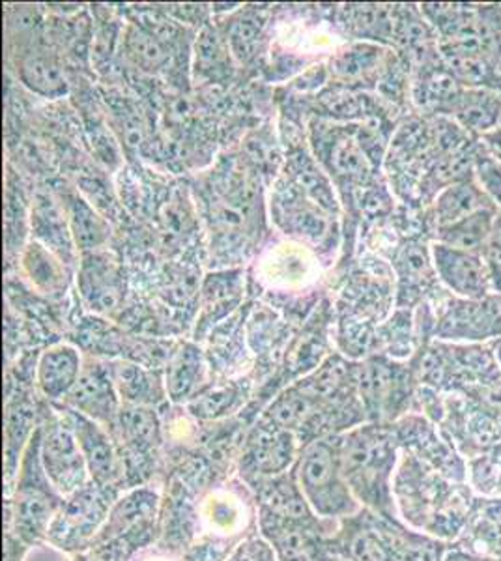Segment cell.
<instances>
[{
  "mask_svg": "<svg viewBox=\"0 0 501 561\" xmlns=\"http://www.w3.org/2000/svg\"><path fill=\"white\" fill-rule=\"evenodd\" d=\"M394 496L402 523L445 545L457 542L463 536L476 500L468 483L445 478L407 451H400Z\"/></svg>",
  "mask_w": 501,
  "mask_h": 561,
  "instance_id": "6da1fadb",
  "label": "cell"
},
{
  "mask_svg": "<svg viewBox=\"0 0 501 561\" xmlns=\"http://www.w3.org/2000/svg\"><path fill=\"white\" fill-rule=\"evenodd\" d=\"M341 472L362 507L386 518H399L394 481L400 460L391 425L367 423L341 436ZM400 520V518H399Z\"/></svg>",
  "mask_w": 501,
  "mask_h": 561,
  "instance_id": "7a4b0ae2",
  "label": "cell"
},
{
  "mask_svg": "<svg viewBox=\"0 0 501 561\" xmlns=\"http://www.w3.org/2000/svg\"><path fill=\"white\" fill-rule=\"evenodd\" d=\"M341 436L331 434L299 449L294 476L312 513L322 520H346L363 510L341 472Z\"/></svg>",
  "mask_w": 501,
  "mask_h": 561,
  "instance_id": "3957f363",
  "label": "cell"
},
{
  "mask_svg": "<svg viewBox=\"0 0 501 561\" xmlns=\"http://www.w3.org/2000/svg\"><path fill=\"white\" fill-rule=\"evenodd\" d=\"M12 496L8 518L13 520V531L18 537L26 542L47 539V531L66 497L55 491L39 462V428L34 431L29 440L25 457L21 460L18 483L8 497Z\"/></svg>",
  "mask_w": 501,
  "mask_h": 561,
  "instance_id": "277c9868",
  "label": "cell"
},
{
  "mask_svg": "<svg viewBox=\"0 0 501 561\" xmlns=\"http://www.w3.org/2000/svg\"><path fill=\"white\" fill-rule=\"evenodd\" d=\"M412 373L382 357L357 369V397L368 423L394 425L412 399Z\"/></svg>",
  "mask_w": 501,
  "mask_h": 561,
  "instance_id": "5b68a950",
  "label": "cell"
},
{
  "mask_svg": "<svg viewBox=\"0 0 501 561\" xmlns=\"http://www.w3.org/2000/svg\"><path fill=\"white\" fill-rule=\"evenodd\" d=\"M115 489H102L90 481L89 485L64 500L62 507L47 531V541L57 549H90L115 502Z\"/></svg>",
  "mask_w": 501,
  "mask_h": 561,
  "instance_id": "8992f818",
  "label": "cell"
},
{
  "mask_svg": "<svg viewBox=\"0 0 501 561\" xmlns=\"http://www.w3.org/2000/svg\"><path fill=\"white\" fill-rule=\"evenodd\" d=\"M39 462L55 491L70 497L90 483L89 466L76 434L58 415L39 428Z\"/></svg>",
  "mask_w": 501,
  "mask_h": 561,
  "instance_id": "52a82bcc",
  "label": "cell"
},
{
  "mask_svg": "<svg viewBox=\"0 0 501 561\" xmlns=\"http://www.w3.org/2000/svg\"><path fill=\"white\" fill-rule=\"evenodd\" d=\"M298 436L261 420L249 433L240 457V472L251 483H261L288 472L298 459Z\"/></svg>",
  "mask_w": 501,
  "mask_h": 561,
  "instance_id": "ba28073f",
  "label": "cell"
},
{
  "mask_svg": "<svg viewBox=\"0 0 501 561\" xmlns=\"http://www.w3.org/2000/svg\"><path fill=\"white\" fill-rule=\"evenodd\" d=\"M57 410L64 423L76 434L77 444L89 466L90 481L102 489H116L124 479L126 465L107 428L68 407H58Z\"/></svg>",
  "mask_w": 501,
  "mask_h": 561,
  "instance_id": "9c48e42d",
  "label": "cell"
},
{
  "mask_svg": "<svg viewBox=\"0 0 501 561\" xmlns=\"http://www.w3.org/2000/svg\"><path fill=\"white\" fill-rule=\"evenodd\" d=\"M395 438L399 442L400 451L418 457L434 470L444 473L445 478L457 483H468V460L458 454L449 438L440 436L436 427L425 417H402L397 425H391Z\"/></svg>",
  "mask_w": 501,
  "mask_h": 561,
  "instance_id": "30bf717a",
  "label": "cell"
},
{
  "mask_svg": "<svg viewBox=\"0 0 501 561\" xmlns=\"http://www.w3.org/2000/svg\"><path fill=\"white\" fill-rule=\"evenodd\" d=\"M432 261L440 280L463 300H485L492 293L489 261L482 253L436 242L432 245Z\"/></svg>",
  "mask_w": 501,
  "mask_h": 561,
  "instance_id": "8fae6325",
  "label": "cell"
},
{
  "mask_svg": "<svg viewBox=\"0 0 501 561\" xmlns=\"http://www.w3.org/2000/svg\"><path fill=\"white\" fill-rule=\"evenodd\" d=\"M64 407L87 415L107 431L113 427L122 404L109 367L102 364L83 367L70 396L64 399Z\"/></svg>",
  "mask_w": 501,
  "mask_h": 561,
  "instance_id": "7c38bea8",
  "label": "cell"
},
{
  "mask_svg": "<svg viewBox=\"0 0 501 561\" xmlns=\"http://www.w3.org/2000/svg\"><path fill=\"white\" fill-rule=\"evenodd\" d=\"M436 335L451 341H485L501 335V298L453 301L436 325Z\"/></svg>",
  "mask_w": 501,
  "mask_h": 561,
  "instance_id": "4fadbf2b",
  "label": "cell"
},
{
  "mask_svg": "<svg viewBox=\"0 0 501 561\" xmlns=\"http://www.w3.org/2000/svg\"><path fill=\"white\" fill-rule=\"evenodd\" d=\"M158 504V492L150 486L134 489L127 492L126 496L118 497L109 511L107 518L94 537L90 549L115 541L121 537L150 534Z\"/></svg>",
  "mask_w": 501,
  "mask_h": 561,
  "instance_id": "5bb4252c",
  "label": "cell"
},
{
  "mask_svg": "<svg viewBox=\"0 0 501 561\" xmlns=\"http://www.w3.org/2000/svg\"><path fill=\"white\" fill-rule=\"evenodd\" d=\"M113 433V440L116 446L121 444L122 451H129L124 460L129 457H147L158 449L161 444V423H159L156 410L150 407H134V404H122L115 425L109 428ZM118 447V449H121Z\"/></svg>",
  "mask_w": 501,
  "mask_h": 561,
  "instance_id": "9a60e30c",
  "label": "cell"
},
{
  "mask_svg": "<svg viewBox=\"0 0 501 561\" xmlns=\"http://www.w3.org/2000/svg\"><path fill=\"white\" fill-rule=\"evenodd\" d=\"M455 545L474 554L501 558V497L476 496L463 536Z\"/></svg>",
  "mask_w": 501,
  "mask_h": 561,
  "instance_id": "2e32d148",
  "label": "cell"
},
{
  "mask_svg": "<svg viewBox=\"0 0 501 561\" xmlns=\"http://www.w3.org/2000/svg\"><path fill=\"white\" fill-rule=\"evenodd\" d=\"M81 373V354L73 346H52L39 356L36 382L42 396L47 397L49 401H58L70 396Z\"/></svg>",
  "mask_w": 501,
  "mask_h": 561,
  "instance_id": "e0dca14e",
  "label": "cell"
},
{
  "mask_svg": "<svg viewBox=\"0 0 501 561\" xmlns=\"http://www.w3.org/2000/svg\"><path fill=\"white\" fill-rule=\"evenodd\" d=\"M109 370L124 404L153 409L167 397L166 380L153 369L134 362H115Z\"/></svg>",
  "mask_w": 501,
  "mask_h": 561,
  "instance_id": "ac0fdd59",
  "label": "cell"
},
{
  "mask_svg": "<svg viewBox=\"0 0 501 561\" xmlns=\"http://www.w3.org/2000/svg\"><path fill=\"white\" fill-rule=\"evenodd\" d=\"M167 397L177 404H187L204 389V359L197 346H178L166 367Z\"/></svg>",
  "mask_w": 501,
  "mask_h": 561,
  "instance_id": "d6986e66",
  "label": "cell"
},
{
  "mask_svg": "<svg viewBox=\"0 0 501 561\" xmlns=\"http://www.w3.org/2000/svg\"><path fill=\"white\" fill-rule=\"evenodd\" d=\"M485 208H498V206L481 192V187L474 180L453 182L444 187V192L440 193L434 203L436 229L457 224L464 217L485 210Z\"/></svg>",
  "mask_w": 501,
  "mask_h": 561,
  "instance_id": "ffe728a7",
  "label": "cell"
},
{
  "mask_svg": "<svg viewBox=\"0 0 501 561\" xmlns=\"http://www.w3.org/2000/svg\"><path fill=\"white\" fill-rule=\"evenodd\" d=\"M453 116L463 128L490 134L501 128V92L490 89L464 90Z\"/></svg>",
  "mask_w": 501,
  "mask_h": 561,
  "instance_id": "44dd1931",
  "label": "cell"
},
{
  "mask_svg": "<svg viewBox=\"0 0 501 561\" xmlns=\"http://www.w3.org/2000/svg\"><path fill=\"white\" fill-rule=\"evenodd\" d=\"M498 208H485L476 211L471 216L464 217L457 224L447 225L442 229H436V237L440 243H445L449 248L471 251V253H482L487 251L490 234L494 229Z\"/></svg>",
  "mask_w": 501,
  "mask_h": 561,
  "instance_id": "7402d4cb",
  "label": "cell"
},
{
  "mask_svg": "<svg viewBox=\"0 0 501 561\" xmlns=\"http://www.w3.org/2000/svg\"><path fill=\"white\" fill-rule=\"evenodd\" d=\"M81 290L84 300L95 311H111L121 300V285L116 272L105 259L92 256L81 272Z\"/></svg>",
  "mask_w": 501,
  "mask_h": 561,
  "instance_id": "603a6c76",
  "label": "cell"
},
{
  "mask_svg": "<svg viewBox=\"0 0 501 561\" xmlns=\"http://www.w3.org/2000/svg\"><path fill=\"white\" fill-rule=\"evenodd\" d=\"M463 92L460 83L451 76L447 68H432L431 71H426L415 90V102L419 103V107L431 113L455 115Z\"/></svg>",
  "mask_w": 501,
  "mask_h": 561,
  "instance_id": "cb8c5ba5",
  "label": "cell"
},
{
  "mask_svg": "<svg viewBox=\"0 0 501 561\" xmlns=\"http://www.w3.org/2000/svg\"><path fill=\"white\" fill-rule=\"evenodd\" d=\"M246 389L241 383H219L204 388L193 401L187 402V410L197 420L217 421L240 409Z\"/></svg>",
  "mask_w": 501,
  "mask_h": 561,
  "instance_id": "d4e9b609",
  "label": "cell"
},
{
  "mask_svg": "<svg viewBox=\"0 0 501 561\" xmlns=\"http://www.w3.org/2000/svg\"><path fill=\"white\" fill-rule=\"evenodd\" d=\"M21 81L29 89L45 98H58L66 94V79L55 58L44 51L26 53L20 62Z\"/></svg>",
  "mask_w": 501,
  "mask_h": 561,
  "instance_id": "484cf974",
  "label": "cell"
},
{
  "mask_svg": "<svg viewBox=\"0 0 501 561\" xmlns=\"http://www.w3.org/2000/svg\"><path fill=\"white\" fill-rule=\"evenodd\" d=\"M127 57L135 65L147 71H158L166 68L171 53L167 49L166 42L152 33L148 26H132L126 33Z\"/></svg>",
  "mask_w": 501,
  "mask_h": 561,
  "instance_id": "4316f807",
  "label": "cell"
},
{
  "mask_svg": "<svg viewBox=\"0 0 501 561\" xmlns=\"http://www.w3.org/2000/svg\"><path fill=\"white\" fill-rule=\"evenodd\" d=\"M71 234L83 251L100 248L107 238V225L90 208L83 198H73L70 205Z\"/></svg>",
  "mask_w": 501,
  "mask_h": 561,
  "instance_id": "83f0119b",
  "label": "cell"
},
{
  "mask_svg": "<svg viewBox=\"0 0 501 561\" xmlns=\"http://www.w3.org/2000/svg\"><path fill=\"white\" fill-rule=\"evenodd\" d=\"M32 224L36 227V234L47 245L64 249V253L68 255L70 242H68V232H66V221H64L62 214L58 211L57 205L47 195H39L36 198Z\"/></svg>",
  "mask_w": 501,
  "mask_h": 561,
  "instance_id": "f1b7e54d",
  "label": "cell"
},
{
  "mask_svg": "<svg viewBox=\"0 0 501 561\" xmlns=\"http://www.w3.org/2000/svg\"><path fill=\"white\" fill-rule=\"evenodd\" d=\"M25 268L31 275L32 283L42 288L45 293H58L64 287V274L58 262L53 259L52 253L45 245L32 243L26 249Z\"/></svg>",
  "mask_w": 501,
  "mask_h": 561,
  "instance_id": "f546056e",
  "label": "cell"
},
{
  "mask_svg": "<svg viewBox=\"0 0 501 561\" xmlns=\"http://www.w3.org/2000/svg\"><path fill=\"white\" fill-rule=\"evenodd\" d=\"M262 26L264 23L259 20V15L251 12L238 15L236 20H232L229 25V45L236 57H240L241 60L253 57L259 38H261Z\"/></svg>",
  "mask_w": 501,
  "mask_h": 561,
  "instance_id": "4dcf8cb0",
  "label": "cell"
},
{
  "mask_svg": "<svg viewBox=\"0 0 501 561\" xmlns=\"http://www.w3.org/2000/svg\"><path fill=\"white\" fill-rule=\"evenodd\" d=\"M197 70L204 76H219L223 68L227 66L229 60V47H225L221 36L212 31V28H204L197 39Z\"/></svg>",
  "mask_w": 501,
  "mask_h": 561,
  "instance_id": "1f68e13d",
  "label": "cell"
},
{
  "mask_svg": "<svg viewBox=\"0 0 501 561\" xmlns=\"http://www.w3.org/2000/svg\"><path fill=\"white\" fill-rule=\"evenodd\" d=\"M474 179L481 192L501 208V161L487 147L479 148L474 156Z\"/></svg>",
  "mask_w": 501,
  "mask_h": 561,
  "instance_id": "d6a6232c",
  "label": "cell"
},
{
  "mask_svg": "<svg viewBox=\"0 0 501 561\" xmlns=\"http://www.w3.org/2000/svg\"><path fill=\"white\" fill-rule=\"evenodd\" d=\"M238 277L232 274L209 275L206 285H204V313L214 309L217 314L227 311V304L238 301Z\"/></svg>",
  "mask_w": 501,
  "mask_h": 561,
  "instance_id": "836d02e7",
  "label": "cell"
},
{
  "mask_svg": "<svg viewBox=\"0 0 501 561\" xmlns=\"http://www.w3.org/2000/svg\"><path fill=\"white\" fill-rule=\"evenodd\" d=\"M331 163L339 174L349 179H365L368 173L367 160L354 140L341 139L331 150Z\"/></svg>",
  "mask_w": 501,
  "mask_h": 561,
  "instance_id": "e575fe53",
  "label": "cell"
},
{
  "mask_svg": "<svg viewBox=\"0 0 501 561\" xmlns=\"http://www.w3.org/2000/svg\"><path fill=\"white\" fill-rule=\"evenodd\" d=\"M116 126L121 129L122 139L129 148H139L145 139V124L140 118L137 108L132 107L129 103H122L116 107Z\"/></svg>",
  "mask_w": 501,
  "mask_h": 561,
  "instance_id": "d590c367",
  "label": "cell"
},
{
  "mask_svg": "<svg viewBox=\"0 0 501 561\" xmlns=\"http://www.w3.org/2000/svg\"><path fill=\"white\" fill-rule=\"evenodd\" d=\"M341 343H343V351L346 356L362 357L367 354L368 346H371V330L367 324H346L341 330Z\"/></svg>",
  "mask_w": 501,
  "mask_h": 561,
  "instance_id": "8d00e7d4",
  "label": "cell"
},
{
  "mask_svg": "<svg viewBox=\"0 0 501 561\" xmlns=\"http://www.w3.org/2000/svg\"><path fill=\"white\" fill-rule=\"evenodd\" d=\"M444 561H501V558H490V556L474 554L468 550L458 547L455 542L447 545Z\"/></svg>",
  "mask_w": 501,
  "mask_h": 561,
  "instance_id": "74e56055",
  "label": "cell"
},
{
  "mask_svg": "<svg viewBox=\"0 0 501 561\" xmlns=\"http://www.w3.org/2000/svg\"><path fill=\"white\" fill-rule=\"evenodd\" d=\"M485 255H487L489 261L501 262V214L496 216L494 229H492V234H490L489 245H487Z\"/></svg>",
  "mask_w": 501,
  "mask_h": 561,
  "instance_id": "f35d334b",
  "label": "cell"
},
{
  "mask_svg": "<svg viewBox=\"0 0 501 561\" xmlns=\"http://www.w3.org/2000/svg\"><path fill=\"white\" fill-rule=\"evenodd\" d=\"M489 261V259H487ZM490 279H492V290L501 294V262L489 261Z\"/></svg>",
  "mask_w": 501,
  "mask_h": 561,
  "instance_id": "ab89813d",
  "label": "cell"
},
{
  "mask_svg": "<svg viewBox=\"0 0 501 561\" xmlns=\"http://www.w3.org/2000/svg\"><path fill=\"white\" fill-rule=\"evenodd\" d=\"M496 362H498V364L501 365V346H500V351H498V356H496ZM501 369V367H500Z\"/></svg>",
  "mask_w": 501,
  "mask_h": 561,
  "instance_id": "60d3db41",
  "label": "cell"
}]
</instances>
